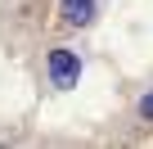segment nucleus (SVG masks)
Segmentation results:
<instances>
[{
  "instance_id": "obj_1",
  "label": "nucleus",
  "mask_w": 153,
  "mask_h": 149,
  "mask_svg": "<svg viewBox=\"0 0 153 149\" xmlns=\"http://www.w3.org/2000/svg\"><path fill=\"white\" fill-rule=\"evenodd\" d=\"M76 77H81V63H76V54H72V50H50V82H54L59 91H72V86H76Z\"/></svg>"
},
{
  "instance_id": "obj_2",
  "label": "nucleus",
  "mask_w": 153,
  "mask_h": 149,
  "mask_svg": "<svg viewBox=\"0 0 153 149\" xmlns=\"http://www.w3.org/2000/svg\"><path fill=\"white\" fill-rule=\"evenodd\" d=\"M63 18L76 23V27H86L95 18V0H63Z\"/></svg>"
},
{
  "instance_id": "obj_3",
  "label": "nucleus",
  "mask_w": 153,
  "mask_h": 149,
  "mask_svg": "<svg viewBox=\"0 0 153 149\" xmlns=\"http://www.w3.org/2000/svg\"><path fill=\"white\" fill-rule=\"evenodd\" d=\"M140 113H144V118L153 122V95H144V100H140Z\"/></svg>"
}]
</instances>
